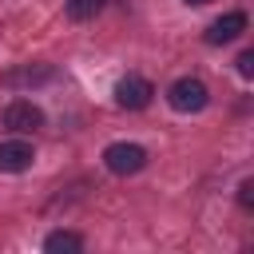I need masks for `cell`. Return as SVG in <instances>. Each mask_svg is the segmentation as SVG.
<instances>
[{"mask_svg": "<svg viewBox=\"0 0 254 254\" xmlns=\"http://www.w3.org/2000/svg\"><path fill=\"white\" fill-rule=\"evenodd\" d=\"M44 250L48 254H75V250H83V238L75 234V230H52L48 238H44Z\"/></svg>", "mask_w": 254, "mask_h": 254, "instance_id": "cell-7", "label": "cell"}, {"mask_svg": "<svg viewBox=\"0 0 254 254\" xmlns=\"http://www.w3.org/2000/svg\"><path fill=\"white\" fill-rule=\"evenodd\" d=\"M32 163H36L32 143H24V139H4V143H0V171L20 175V171H28Z\"/></svg>", "mask_w": 254, "mask_h": 254, "instance_id": "cell-5", "label": "cell"}, {"mask_svg": "<svg viewBox=\"0 0 254 254\" xmlns=\"http://www.w3.org/2000/svg\"><path fill=\"white\" fill-rule=\"evenodd\" d=\"M238 202H242V210L254 206V179H242V187H238Z\"/></svg>", "mask_w": 254, "mask_h": 254, "instance_id": "cell-10", "label": "cell"}, {"mask_svg": "<svg viewBox=\"0 0 254 254\" xmlns=\"http://www.w3.org/2000/svg\"><path fill=\"white\" fill-rule=\"evenodd\" d=\"M167 103H171L175 111H183V115L202 111V107L210 103V87H206L202 79H194V75H183V79H175V83L167 87Z\"/></svg>", "mask_w": 254, "mask_h": 254, "instance_id": "cell-1", "label": "cell"}, {"mask_svg": "<svg viewBox=\"0 0 254 254\" xmlns=\"http://www.w3.org/2000/svg\"><path fill=\"white\" fill-rule=\"evenodd\" d=\"M238 75H246V79L254 75V52H242L238 56Z\"/></svg>", "mask_w": 254, "mask_h": 254, "instance_id": "cell-11", "label": "cell"}, {"mask_svg": "<svg viewBox=\"0 0 254 254\" xmlns=\"http://www.w3.org/2000/svg\"><path fill=\"white\" fill-rule=\"evenodd\" d=\"M103 167L111 175H139L147 167V147H139V143H111L103 151Z\"/></svg>", "mask_w": 254, "mask_h": 254, "instance_id": "cell-2", "label": "cell"}, {"mask_svg": "<svg viewBox=\"0 0 254 254\" xmlns=\"http://www.w3.org/2000/svg\"><path fill=\"white\" fill-rule=\"evenodd\" d=\"M183 4H194V8H198V4H210V0H183Z\"/></svg>", "mask_w": 254, "mask_h": 254, "instance_id": "cell-12", "label": "cell"}, {"mask_svg": "<svg viewBox=\"0 0 254 254\" xmlns=\"http://www.w3.org/2000/svg\"><path fill=\"white\" fill-rule=\"evenodd\" d=\"M36 83V79H52V67H24V71H12V75H4V83Z\"/></svg>", "mask_w": 254, "mask_h": 254, "instance_id": "cell-9", "label": "cell"}, {"mask_svg": "<svg viewBox=\"0 0 254 254\" xmlns=\"http://www.w3.org/2000/svg\"><path fill=\"white\" fill-rule=\"evenodd\" d=\"M107 0H67V16L71 20H91Z\"/></svg>", "mask_w": 254, "mask_h": 254, "instance_id": "cell-8", "label": "cell"}, {"mask_svg": "<svg viewBox=\"0 0 254 254\" xmlns=\"http://www.w3.org/2000/svg\"><path fill=\"white\" fill-rule=\"evenodd\" d=\"M4 127L8 131H16V135H28V131H36V127H44V111L32 103V99H12L8 107H4Z\"/></svg>", "mask_w": 254, "mask_h": 254, "instance_id": "cell-4", "label": "cell"}, {"mask_svg": "<svg viewBox=\"0 0 254 254\" xmlns=\"http://www.w3.org/2000/svg\"><path fill=\"white\" fill-rule=\"evenodd\" d=\"M151 99H155V87H151V79H143V75H123V79L115 83V103H119L123 111H143Z\"/></svg>", "mask_w": 254, "mask_h": 254, "instance_id": "cell-3", "label": "cell"}, {"mask_svg": "<svg viewBox=\"0 0 254 254\" xmlns=\"http://www.w3.org/2000/svg\"><path fill=\"white\" fill-rule=\"evenodd\" d=\"M246 24H250L246 12H226V16H218V20L206 28V44H214V48H218V44H230V40H238V36L246 32Z\"/></svg>", "mask_w": 254, "mask_h": 254, "instance_id": "cell-6", "label": "cell"}]
</instances>
